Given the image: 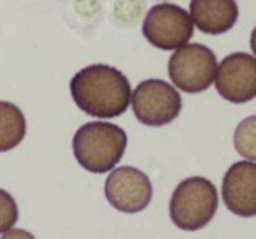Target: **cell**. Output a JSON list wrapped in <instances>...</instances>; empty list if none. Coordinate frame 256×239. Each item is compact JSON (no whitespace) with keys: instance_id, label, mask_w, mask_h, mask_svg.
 Listing matches in <instances>:
<instances>
[{"instance_id":"6da1fadb","label":"cell","mask_w":256,"mask_h":239,"mask_svg":"<svg viewBox=\"0 0 256 239\" xmlns=\"http://www.w3.org/2000/svg\"><path fill=\"white\" fill-rule=\"evenodd\" d=\"M70 95L82 113L95 118L121 116L132 102V86L116 67L93 64L70 79Z\"/></svg>"},{"instance_id":"7a4b0ae2","label":"cell","mask_w":256,"mask_h":239,"mask_svg":"<svg viewBox=\"0 0 256 239\" xmlns=\"http://www.w3.org/2000/svg\"><path fill=\"white\" fill-rule=\"evenodd\" d=\"M126 134L107 122L84 123L72 139V151L82 169L95 174L112 171L126 150Z\"/></svg>"},{"instance_id":"3957f363","label":"cell","mask_w":256,"mask_h":239,"mask_svg":"<svg viewBox=\"0 0 256 239\" xmlns=\"http://www.w3.org/2000/svg\"><path fill=\"white\" fill-rule=\"evenodd\" d=\"M218 190L207 178L193 176L176 186L168 202V214L181 230H198L214 218Z\"/></svg>"},{"instance_id":"277c9868","label":"cell","mask_w":256,"mask_h":239,"mask_svg":"<svg viewBox=\"0 0 256 239\" xmlns=\"http://www.w3.org/2000/svg\"><path fill=\"white\" fill-rule=\"evenodd\" d=\"M218 71L216 55L204 44H186L168 58V76L176 88L200 93L214 83Z\"/></svg>"},{"instance_id":"5b68a950","label":"cell","mask_w":256,"mask_h":239,"mask_svg":"<svg viewBox=\"0 0 256 239\" xmlns=\"http://www.w3.org/2000/svg\"><path fill=\"white\" fill-rule=\"evenodd\" d=\"M182 100L172 85L162 79H146L132 93V109L142 125L162 127L179 116Z\"/></svg>"},{"instance_id":"8992f818","label":"cell","mask_w":256,"mask_h":239,"mask_svg":"<svg viewBox=\"0 0 256 239\" xmlns=\"http://www.w3.org/2000/svg\"><path fill=\"white\" fill-rule=\"evenodd\" d=\"M142 36L158 50H179L193 37L192 16L176 4H158L151 8L144 18Z\"/></svg>"},{"instance_id":"52a82bcc","label":"cell","mask_w":256,"mask_h":239,"mask_svg":"<svg viewBox=\"0 0 256 239\" xmlns=\"http://www.w3.org/2000/svg\"><path fill=\"white\" fill-rule=\"evenodd\" d=\"M106 199L118 211L139 213L153 199V185L142 171L130 165L112 169L106 179Z\"/></svg>"},{"instance_id":"ba28073f","label":"cell","mask_w":256,"mask_h":239,"mask_svg":"<svg viewBox=\"0 0 256 239\" xmlns=\"http://www.w3.org/2000/svg\"><path fill=\"white\" fill-rule=\"evenodd\" d=\"M216 90L234 104L249 102L256 97V58L248 53H232L223 58L216 71Z\"/></svg>"},{"instance_id":"9c48e42d","label":"cell","mask_w":256,"mask_h":239,"mask_svg":"<svg viewBox=\"0 0 256 239\" xmlns=\"http://www.w3.org/2000/svg\"><path fill=\"white\" fill-rule=\"evenodd\" d=\"M224 206L237 216H256V164L240 160L230 165L221 185Z\"/></svg>"},{"instance_id":"30bf717a","label":"cell","mask_w":256,"mask_h":239,"mask_svg":"<svg viewBox=\"0 0 256 239\" xmlns=\"http://www.w3.org/2000/svg\"><path fill=\"white\" fill-rule=\"evenodd\" d=\"M190 16L193 25L204 34L221 36L237 23L238 6L235 0H192Z\"/></svg>"},{"instance_id":"8fae6325","label":"cell","mask_w":256,"mask_h":239,"mask_svg":"<svg viewBox=\"0 0 256 239\" xmlns=\"http://www.w3.org/2000/svg\"><path fill=\"white\" fill-rule=\"evenodd\" d=\"M26 120L18 106L0 100V153L11 151L25 139Z\"/></svg>"},{"instance_id":"7c38bea8","label":"cell","mask_w":256,"mask_h":239,"mask_svg":"<svg viewBox=\"0 0 256 239\" xmlns=\"http://www.w3.org/2000/svg\"><path fill=\"white\" fill-rule=\"evenodd\" d=\"M234 146L240 157L256 162V116L244 118L234 134Z\"/></svg>"},{"instance_id":"4fadbf2b","label":"cell","mask_w":256,"mask_h":239,"mask_svg":"<svg viewBox=\"0 0 256 239\" xmlns=\"http://www.w3.org/2000/svg\"><path fill=\"white\" fill-rule=\"evenodd\" d=\"M144 13L142 0H114L112 20L114 23L123 27L137 25Z\"/></svg>"},{"instance_id":"5bb4252c","label":"cell","mask_w":256,"mask_h":239,"mask_svg":"<svg viewBox=\"0 0 256 239\" xmlns=\"http://www.w3.org/2000/svg\"><path fill=\"white\" fill-rule=\"evenodd\" d=\"M18 204L9 192L0 188V234L11 230L18 221Z\"/></svg>"},{"instance_id":"9a60e30c","label":"cell","mask_w":256,"mask_h":239,"mask_svg":"<svg viewBox=\"0 0 256 239\" xmlns=\"http://www.w3.org/2000/svg\"><path fill=\"white\" fill-rule=\"evenodd\" d=\"M0 239H36V235L30 234L28 230H23V228H11V230L4 232V235Z\"/></svg>"},{"instance_id":"2e32d148","label":"cell","mask_w":256,"mask_h":239,"mask_svg":"<svg viewBox=\"0 0 256 239\" xmlns=\"http://www.w3.org/2000/svg\"><path fill=\"white\" fill-rule=\"evenodd\" d=\"M249 44H251V50H252L254 58H256V27H254V30L251 32V41H249Z\"/></svg>"}]
</instances>
